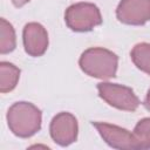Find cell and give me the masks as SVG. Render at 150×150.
Masks as SVG:
<instances>
[{
	"mask_svg": "<svg viewBox=\"0 0 150 150\" xmlns=\"http://www.w3.org/2000/svg\"><path fill=\"white\" fill-rule=\"evenodd\" d=\"M6 118L9 130L15 136L28 138L41 129L42 112L33 103L20 101L9 107Z\"/></svg>",
	"mask_w": 150,
	"mask_h": 150,
	"instance_id": "cell-1",
	"label": "cell"
},
{
	"mask_svg": "<svg viewBox=\"0 0 150 150\" xmlns=\"http://www.w3.org/2000/svg\"><path fill=\"white\" fill-rule=\"evenodd\" d=\"M79 66L88 76L100 80H109L116 76L118 56L109 49L93 47L86 49L81 54Z\"/></svg>",
	"mask_w": 150,
	"mask_h": 150,
	"instance_id": "cell-2",
	"label": "cell"
},
{
	"mask_svg": "<svg viewBox=\"0 0 150 150\" xmlns=\"http://www.w3.org/2000/svg\"><path fill=\"white\" fill-rule=\"evenodd\" d=\"M64 21L73 32H90L102 23L100 8L91 2H77L69 6L64 13Z\"/></svg>",
	"mask_w": 150,
	"mask_h": 150,
	"instance_id": "cell-3",
	"label": "cell"
},
{
	"mask_svg": "<svg viewBox=\"0 0 150 150\" xmlns=\"http://www.w3.org/2000/svg\"><path fill=\"white\" fill-rule=\"evenodd\" d=\"M97 90L103 101L120 110L135 111L141 103L134 90L123 84L101 82L97 83Z\"/></svg>",
	"mask_w": 150,
	"mask_h": 150,
	"instance_id": "cell-4",
	"label": "cell"
},
{
	"mask_svg": "<svg viewBox=\"0 0 150 150\" xmlns=\"http://www.w3.org/2000/svg\"><path fill=\"white\" fill-rule=\"evenodd\" d=\"M49 132L56 144L61 146L70 145L77 139L79 124L76 117L67 111L56 114L50 121Z\"/></svg>",
	"mask_w": 150,
	"mask_h": 150,
	"instance_id": "cell-5",
	"label": "cell"
},
{
	"mask_svg": "<svg viewBox=\"0 0 150 150\" xmlns=\"http://www.w3.org/2000/svg\"><path fill=\"white\" fill-rule=\"evenodd\" d=\"M91 124L109 146L114 149H138L136 138L129 130L105 122H91Z\"/></svg>",
	"mask_w": 150,
	"mask_h": 150,
	"instance_id": "cell-6",
	"label": "cell"
},
{
	"mask_svg": "<svg viewBox=\"0 0 150 150\" xmlns=\"http://www.w3.org/2000/svg\"><path fill=\"white\" fill-rule=\"evenodd\" d=\"M116 18L124 25H145L150 20V0H121L116 8Z\"/></svg>",
	"mask_w": 150,
	"mask_h": 150,
	"instance_id": "cell-7",
	"label": "cell"
},
{
	"mask_svg": "<svg viewBox=\"0 0 150 150\" xmlns=\"http://www.w3.org/2000/svg\"><path fill=\"white\" fill-rule=\"evenodd\" d=\"M25 52L33 57L42 56L48 48V33L39 22H28L22 30Z\"/></svg>",
	"mask_w": 150,
	"mask_h": 150,
	"instance_id": "cell-8",
	"label": "cell"
},
{
	"mask_svg": "<svg viewBox=\"0 0 150 150\" xmlns=\"http://www.w3.org/2000/svg\"><path fill=\"white\" fill-rule=\"evenodd\" d=\"M20 73V69L15 64L6 61L0 62V91L2 94L12 91L16 87Z\"/></svg>",
	"mask_w": 150,
	"mask_h": 150,
	"instance_id": "cell-9",
	"label": "cell"
},
{
	"mask_svg": "<svg viewBox=\"0 0 150 150\" xmlns=\"http://www.w3.org/2000/svg\"><path fill=\"white\" fill-rule=\"evenodd\" d=\"M134 64L143 73L150 75V43L139 42L130 52Z\"/></svg>",
	"mask_w": 150,
	"mask_h": 150,
	"instance_id": "cell-10",
	"label": "cell"
},
{
	"mask_svg": "<svg viewBox=\"0 0 150 150\" xmlns=\"http://www.w3.org/2000/svg\"><path fill=\"white\" fill-rule=\"evenodd\" d=\"M16 47L15 30L6 19H0V53L8 54Z\"/></svg>",
	"mask_w": 150,
	"mask_h": 150,
	"instance_id": "cell-11",
	"label": "cell"
},
{
	"mask_svg": "<svg viewBox=\"0 0 150 150\" xmlns=\"http://www.w3.org/2000/svg\"><path fill=\"white\" fill-rule=\"evenodd\" d=\"M132 134L136 138L138 149L141 150L150 149V117H145L138 121L134 128Z\"/></svg>",
	"mask_w": 150,
	"mask_h": 150,
	"instance_id": "cell-12",
	"label": "cell"
},
{
	"mask_svg": "<svg viewBox=\"0 0 150 150\" xmlns=\"http://www.w3.org/2000/svg\"><path fill=\"white\" fill-rule=\"evenodd\" d=\"M143 105H144V108H145L146 110L150 111V89H149L148 93H146V96H145V98H144Z\"/></svg>",
	"mask_w": 150,
	"mask_h": 150,
	"instance_id": "cell-13",
	"label": "cell"
},
{
	"mask_svg": "<svg viewBox=\"0 0 150 150\" xmlns=\"http://www.w3.org/2000/svg\"><path fill=\"white\" fill-rule=\"evenodd\" d=\"M12 2H13V5L15 6V7H18V8H20V7H22V6H25L27 2H29V0H11Z\"/></svg>",
	"mask_w": 150,
	"mask_h": 150,
	"instance_id": "cell-14",
	"label": "cell"
}]
</instances>
